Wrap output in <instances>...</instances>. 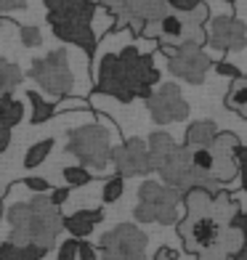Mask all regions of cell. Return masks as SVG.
I'll return each mask as SVG.
<instances>
[{
  "instance_id": "6da1fadb",
  "label": "cell",
  "mask_w": 247,
  "mask_h": 260,
  "mask_svg": "<svg viewBox=\"0 0 247 260\" xmlns=\"http://www.w3.org/2000/svg\"><path fill=\"white\" fill-rule=\"evenodd\" d=\"M96 93H107L120 104L133 99H149L160 82V72L151 53L138 51L136 45H125L120 51H109L96 61Z\"/></svg>"
},
{
  "instance_id": "7a4b0ae2",
  "label": "cell",
  "mask_w": 247,
  "mask_h": 260,
  "mask_svg": "<svg viewBox=\"0 0 247 260\" xmlns=\"http://www.w3.org/2000/svg\"><path fill=\"white\" fill-rule=\"evenodd\" d=\"M6 220L11 223V244L19 247H43L51 252V247L56 244L58 234L64 231V215L58 212V207L51 205L48 194H35L27 202L11 205L6 212Z\"/></svg>"
},
{
  "instance_id": "3957f363",
  "label": "cell",
  "mask_w": 247,
  "mask_h": 260,
  "mask_svg": "<svg viewBox=\"0 0 247 260\" xmlns=\"http://www.w3.org/2000/svg\"><path fill=\"white\" fill-rule=\"evenodd\" d=\"M96 8L99 6L93 0H45L53 35L64 43L77 45L85 56L96 53V32H93Z\"/></svg>"
},
{
  "instance_id": "277c9868",
  "label": "cell",
  "mask_w": 247,
  "mask_h": 260,
  "mask_svg": "<svg viewBox=\"0 0 247 260\" xmlns=\"http://www.w3.org/2000/svg\"><path fill=\"white\" fill-rule=\"evenodd\" d=\"M205 21H210V14H207V6L202 3L199 8L189 11V14L168 11L160 21L146 24L141 29V35L151 38V40H160V51L165 56H170L173 51L183 48V45H197V48H202L207 43Z\"/></svg>"
},
{
  "instance_id": "5b68a950",
  "label": "cell",
  "mask_w": 247,
  "mask_h": 260,
  "mask_svg": "<svg viewBox=\"0 0 247 260\" xmlns=\"http://www.w3.org/2000/svg\"><path fill=\"white\" fill-rule=\"evenodd\" d=\"M183 205V194L168 188L160 181H144L138 186V205L133 210V218L138 223H160L173 226L178 223V207Z\"/></svg>"
},
{
  "instance_id": "8992f818",
  "label": "cell",
  "mask_w": 247,
  "mask_h": 260,
  "mask_svg": "<svg viewBox=\"0 0 247 260\" xmlns=\"http://www.w3.org/2000/svg\"><path fill=\"white\" fill-rule=\"evenodd\" d=\"M109 138H112L109 130L99 122L80 125L75 130H69L67 151L80 162V168L104 170L107 165H112V141Z\"/></svg>"
},
{
  "instance_id": "52a82bcc",
  "label": "cell",
  "mask_w": 247,
  "mask_h": 260,
  "mask_svg": "<svg viewBox=\"0 0 247 260\" xmlns=\"http://www.w3.org/2000/svg\"><path fill=\"white\" fill-rule=\"evenodd\" d=\"M226 226H231V223L218 218L215 210L202 212V215H183V218H178V223H175L178 236L183 242V250L189 255H194V257H199L207 250L221 247V236H223V231H226Z\"/></svg>"
},
{
  "instance_id": "ba28073f",
  "label": "cell",
  "mask_w": 247,
  "mask_h": 260,
  "mask_svg": "<svg viewBox=\"0 0 247 260\" xmlns=\"http://www.w3.org/2000/svg\"><path fill=\"white\" fill-rule=\"evenodd\" d=\"M27 77H32L45 93H51V96H56V99L69 96L72 88H75L72 67H69L67 51H61V48L45 53L43 58H35V61L29 64Z\"/></svg>"
},
{
  "instance_id": "9c48e42d",
  "label": "cell",
  "mask_w": 247,
  "mask_h": 260,
  "mask_svg": "<svg viewBox=\"0 0 247 260\" xmlns=\"http://www.w3.org/2000/svg\"><path fill=\"white\" fill-rule=\"evenodd\" d=\"M162 183L175 191H192V188H207V191H218V183L213 181V175L199 173L192 165V151L186 146H175V151L165 159V165L157 170Z\"/></svg>"
},
{
  "instance_id": "30bf717a",
  "label": "cell",
  "mask_w": 247,
  "mask_h": 260,
  "mask_svg": "<svg viewBox=\"0 0 247 260\" xmlns=\"http://www.w3.org/2000/svg\"><path fill=\"white\" fill-rule=\"evenodd\" d=\"M104 8L117 21V29L128 27L133 35H141L146 24H155L168 14V0H104Z\"/></svg>"
},
{
  "instance_id": "8fae6325",
  "label": "cell",
  "mask_w": 247,
  "mask_h": 260,
  "mask_svg": "<svg viewBox=\"0 0 247 260\" xmlns=\"http://www.w3.org/2000/svg\"><path fill=\"white\" fill-rule=\"evenodd\" d=\"M149 236L136 223H120L99 242L101 260H146Z\"/></svg>"
},
{
  "instance_id": "7c38bea8",
  "label": "cell",
  "mask_w": 247,
  "mask_h": 260,
  "mask_svg": "<svg viewBox=\"0 0 247 260\" xmlns=\"http://www.w3.org/2000/svg\"><path fill=\"white\" fill-rule=\"evenodd\" d=\"M146 109L157 125L183 122L189 117V104L181 96V88L175 82H162L157 90H151V96L146 99Z\"/></svg>"
},
{
  "instance_id": "4fadbf2b",
  "label": "cell",
  "mask_w": 247,
  "mask_h": 260,
  "mask_svg": "<svg viewBox=\"0 0 247 260\" xmlns=\"http://www.w3.org/2000/svg\"><path fill=\"white\" fill-rule=\"evenodd\" d=\"M112 165H114L117 175H122V178H136V175L155 173L144 138H128L125 144L112 146Z\"/></svg>"
},
{
  "instance_id": "5bb4252c",
  "label": "cell",
  "mask_w": 247,
  "mask_h": 260,
  "mask_svg": "<svg viewBox=\"0 0 247 260\" xmlns=\"http://www.w3.org/2000/svg\"><path fill=\"white\" fill-rule=\"evenodd\" d=\"M210 67H213V58L205 53V48H197V45H183V48L173 51L168 56L170 75L192 82V85H199V82L205 80Z\"/></svg>"
},
{
  "instance_id": "9a60e30c",
  "label": "cell",
  "mask_w": 247,
  "mask_h": 260,
  "mask_svg": "<svg viewBox=\"0 0 247 260\" xmlns=\"http://www.w3.org/2000/svg\"><path fill=\"white\" fill-rule=\"evenodd\" d=\"M207 45L213 51L229 53V51H242L247 45V27L242 19L234 16H213L207 27Z\"/></svg>"
},
{
  "instance_id": "2e32d148",
  "label": "cell",
  "mask_w": 247,
  "mask_h": 260,
  "mask_svg": "<svg viewBox=\"0 0 247 260\" xmlns=\"http://www.w3.org/2000/svg\"><path fill=\"white\" fill-rule=\"evenodd\" d=\"M239 138L234 133H218L210 144V154H213V178L215 183H229L237 175V149Z\"/></svg>"
},
{
  "instance_id": "e0dca14e",
  "label": "cell",
  "mask_w": 247,
  "mask_h": 260,
  "mask_svg": "<svg viewBox=\"0 0 247 260\" xmlns=\"http://www.w3.org/2000/svg\"><path fill=\"white\" fill-rule=\"evenodd\" d=\"M101 220H104L101 210H77V212H72V215H67L61 223H64V229L72 234V239L85 242Z\"/></svg>"
},
{
  "instance_id": "ac0fdd59",
  "label": "cell",
  "mask_w": 247,
  "mask_h": 260,
  "mask_svg": "<svg viewBox=\"0 0 247 260\" xmlns=\"http://www.w3.org/2000/svg\"><path fill=\"white\" fill-rule=\"evenodd\" d=\"M218 136V127L213 120H197L186 127V136H183V146L186 149H210L213 138Z\"/></svg>"
},
{
  "instance_id": "d6986e66",
  "label": "cell",
  "mask_w": 247,
  "mask_h": 260,
  "mask_svg": "<svg viewBox=\"0 0 247 260\" xmlns=\"http://www.w3.org/2000/svg\"><path fill=\"white\" fill-rule=\"evenodd\" d=\"M175 141L170 138V133H162V130H157V133H151L149 141H146V149H149V162H151V170H160L165 159H168L173 151H175Z\"/></svg>"
},
{
  "instance_id": "ffe728a7",
  "label": "cell",
  "mask_w": 247,
  "mask_h": 260,
  "mask_svg": "<svg viewBox=\"0 0 247 260\" xmlns=\"http://www.w3.org/2000/svg\"><path fill=\"white\" fill-rule=\"evenodd\" d=\"M226 106L231 112H237L242 120H247V75L231 80V85L226 90Z\"/></svg>"
},
{
  "instance_id": "44dd1931",
  "label": "cell",
  "mask_w": 247,
  "mask_h": 260,
  "mask_svg": "<svg viewBox=\"0 0 247 260\" xmlns=\"http://www.w3.org/2000/svg\"><path fill=\"white\" fill-rule=\"evenodd\" d=\"M48 255V250L43 247H19V244H11V242H3L0 244V260H43Z\"/></svg>"
},
{
  "instance_id": "7402d4cb",
  "label": "cell",
  "mask_w": 247,
  "mask_h": 260,
  "mask_svg": "<svg viewBox=\"0 0 247 260\" xmlns=\"http://www.w3.org/2000/svg\"><path fill=\"white\" fill-rule=\"evenodd\" d=\"M0 120H3L8 127L19 125L24 120V104L14 99V93H6V96H0Z\"/></svg>"
},
{
  "instance_id": "603a6c76",
  "label": "cell",
  "mask_w": 247,
  "mask_h": 260,
  "mask_svg": "<svg viewBox=\"0 0 247 260\" xmlns=\"http://www.w3.org/2000/svg\"><path fill=\"white\" fill-rule=\"evenodd\" d=\"M24 96H27L29 104H32V117H29V122H32V125H43V122H48V120H53V117H56L53 104L45 101L38 90H27Z\"/></svg>"
},
{
  "instance_id": "cb8c5ba5",
  "label": "cell",
  "mask_w": 247,
  "mask_h": 260,
  "mask_svg": "<svg viewBox=\"0 0 247 260\" xmlns=\"http://www.w3.org/2000/svg\"><path fill=\"white\" fill-rule=\"evenodd\" d=\"M21 80H24V75H21V69L16 64L6 61L3 56H0V96H6V93H14Z\"/></svg>"
},
{
  "instance_id": "d4e9b609",
  "label": "cell",
  "mask_w": 247,
  "mask_h": 260,
  "mask_svg": "<svg viewBox=\"0 0 247 260\" xmlns=\"http://www.w3.org/2000/svg\"><path fill=\"white\" fill-rule=\"evenodd\" d=\"M53 146H56L53 138H43V141H38V144H32V146L27 149V154H24V168H27V170L40 168V165L48 159V154L53 151Z\"/></svg>"
},
{
  "instance_id": "484cf974",
  "label": "cell",
  "mask_w": 247,
  "mask_h": 260,
  "mask_svg": "<svg viewBox=\"0 0 247 260\" xmlns=\"http://www.w3.org/2000/svg\"><path fill=\"white\" fill-rule=\"evenodd\" d=\"M122 191H125V178L114 173L112 178L104 181V188H101V199H104V205H114L117 199L122 197Z\"/></svg>"
},
{
  "instance_id": "4316f807",
  "label": "cell",
  "mask_w": 247,
  "mask_h": 260,
  "mask_svg": "<svg viewBox=\"0 0 247 260\" xmlns=\"http://www.w3.org/2000/svg\"><path fill=\"white\" fill-rule=\"evenodd\" d=\"M61 175H64V181H67L69 188H75V186H88V183L93 181V173L85 170V168H80V165H69V168L61 170Z\"/></svg>"
},
{
  "instance_id": "83f0119b",
  "label": "cell",
  "mask_w": 247,
  "mask_h": 260,
  "mask_svg": "<svg viewBox=\"0 0 247 260\" xmlns=\"http://www.w3.org/2000/svg\"><path fill=\"white\" fill-rule=\"evenodd\" d=\"M189 151H192V165L194 168L199 173H205V175H213V154H210V149H189Z\"/></svg>"
},
{
  "instance_id": "f1b7e54d",
  "label": "cell",
  "mask_w": 247,
  "mask_h": 260,
  "mask_svg": "<svg viewBox=\"0 0 247 260\" xmlns=\"http://www.w3.org/2000/svg\"><path fill=\"white\" fill-rule=\"evenodd\" d=\"M19 40L24 48H38V45H43V32H40V27H21L19 24Z\"/></svg>"
},
{
  "instance_id": "f546056e",
  "label": "cell",
  "mask_w": 247,
  "mask_h": 260,
  "mask_svg": "<svg viewBox=\"0 0 247 260\" xmlns=\"http://www.w3.org/2000/svg\"><path fill=\"white\" fill-rule=\"evenodd\" d=\"M75 109H88V104L85 99H72V96H64V99H58L53 104V112H75Z\"/></svg>"
},
{
  "instance_id": "4dcf8cb0",
  "label": "cell",
  "mask_w": 247,
  "mask_h": 260,
  "mask_svg": "<svg viewBox=\"0 0 247 260\" xmlns=\"http://www.w3.org/2000/svg\"><path fill=\"white\" fill-rule=\"evenodd\" d=\"M77 247H80L77 239H64L56 250V260H77Z\"/></svg>"
},
{
  "instance_id": "1f68e13d",
  "label": "cell",
  "mask_w": 247,
  "mask_h": 260,
  "mask_svg": "<svg viewBox=\"0 0 247 260\" xmlns=\"http://www.w3.org/2000/svg\"><path fill=\"white\" fill-rule=\"evenodd\" d=\"M21 183H24L29 191H35V194H51V183L45 178H40V175H29V178H24Z\"/></svg>"
},
{
  "instance_id": "d6a6232c",
  "label": "cell",
  "mask_w": 247,
  "mask_h": 260,
  "mask_svg": "<svg viewBox=\"0 0 247 260\" xmlns=\"http://www.w3.org/2000/svg\"><path fill=\"white\" fill-rule=\"evenodd\" d=\"M237 175L242 181V188L247 194V146H239L237 149Z\"/></svg>"
},
{
  "instance_id": "836d02e7",
  "label": "cell",
  "mask_w": 247,
  "mask_h": 260,
  "mask_svg": "<svg viewBox=\"0 0 247 260\" xmlns=\"http://www.w3.org/2000/svg\"><path fill=\"white\" fill-rule=\"evenodd\" d=\"M213 72H215V75H221V77H229V80L242 77L239 67H234V64H229V61H215V64H213Z\"/></svg>"
},
{
  "instance_id": "e575fe53",
  "label": "cell",
  "mask_w": 247,
  "mask_h": 260,
  "mask_svg": "<svg viewBox=\"0 0 247 260\" xmlns=\"http://www.w3.org/2000/svg\"><path fill=\"white\" fill-rule=\"evenodd\" d=\"M205 0H168V8L170 11H178V14H189V11L199 8Z\"/></svg>"
},
{
  "instance_id": "d590c367",
  "label": "cell",
  "mask_w": 247,
  "mask_h": 260,
  "mask_svg": "<svg viewBox=\"0 0 247 260\" xmlns=\"http://www.w3.org/2000/svg\"><path fill=\"white\" fill-rule=\"evenodd\" d=\"M48 199H51V205H53V207H61V205L67 202V199H69V186H61V188H51Z\"/></svg>"
},
{
  "instance_id": "8d00e7d4",
  "label": "cell",
  "mask_w": 247,
  "mask_h": 260,
  "mask_svg": "<svg viewBox=\"0 0 247 260\" xmlns=\"http://www.w3.org/2000/svg\"><path fill=\"white\" fill-rule=\"evenodd\" d=\"M27 0H0V14H8V11H24Z\"/></svg>"
},
{
  "instance_id": "74e56055",
  "label": "cell",
  "mask_w": 247,
  "mask_h": 260,
  "mask_svg": "<svg viewBox=\"0 0 247 260\" xmlns=\"http://www.w3.org/2000/svg\"><path fill=\"white\" fill-rule=\"evenodd\" d=\"M77 260H99V255H96V250H93L88 242H80V247H77Z\"/></svg>"
},
{
  "instance_id": "f35d334b",
  "label": "cell",
  "mask_w": 247,
  "mask_h": 260,
  "mask_svg": "<svg viewBox=\"0 0 247 260\" xmlns=\"http://www.w3.org/2000/svg\"><path fill=\"white\" fill-rule=\"evenodd\" d=\"M151 260H178V250H173V247L162 244L160 250L155 252V257H151Z\"/></svg>"
},
{
  "instance_id": "ab89813d",
  "label": "cell",
  "mask_w": 247,
  "mask_h": 260,
  "mask_svg": "<svg viewBox=\"0 0 247 260\" xmlns=\"http://www.w3.org/2000/svg\"><path fill=\"white\" fill-rule=\"evenodd\" d=\"M8 144H11V127L0 120V154H3V151L8 149Z\"/></svg>"
},
{
  "instance_id": "60d3db41",
  "label": "cell",
  "mask_w": 247,
  "mask_h": 260,
  "mask_svg": "<svg viewBox=\"0 0 247 260\" xmlns=\"http://www.w3.org/2000/svg\"><path fill=\"white\" fill-rule=\"evenodd\" d=\"M229 260H247V244H244V247H239V250L234 252V255H231Z\"/></svg>"
},
{
  "instance_id": "b9f144b4",
  "label": "cell",
  "mask_w": 247,
  "mask_h": 260,
  "mask_svg": "<svg viewBox=\"0 0 247 260\" xmlns=\"http://www.w3.org/2000/svg\"><path fill=\"white\" fill-rule=\"evenodd\" d=\"M226 3H237V0H226Z\"/></svg>"
},
{
  "instance_id": "7bdbcfd3",
  "label": "cell",
  "mask_w": 247,
  "mask_h": 260,
  "mask_svg": "<svg viewBox=\"0 0 247 260\" xmlns=\"http://www.w3.org/2000/svg\"><path fill=\"white\" fill-rule=\"evenodd\" d=\"M0 202H3V191H0Z\"/></svg>"
},
{
  "instance_id": "ee69618b",
  "label": "cell",
  "mask_w": 247,
  "mask_h": 260,
  "mask_svg": "<svg viewBox=\"0 0 247 260\" xmlns=\"http://www.w3.org/2000/svg\"><path fill=\"white\" fill-rule=\"evenodd\" d=\"M0 24H3V19H0Z\"/></svg>"
}]
</instances>
